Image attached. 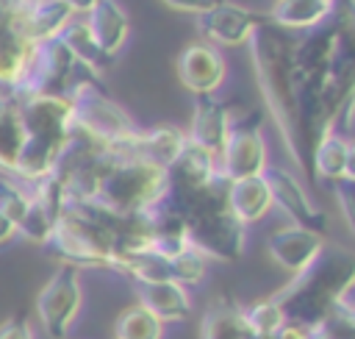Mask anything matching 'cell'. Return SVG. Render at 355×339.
<instances>
[{"instance_id":"1","label":"cell","mask_w":355,"mask_h":339,"mask_svg":"<svg viewBox=\"0 0 355 339\" xmlns=\"http://www.w3.org/2000/svg\"><path fill=\"white\" fill-rule=\"evenodd\" d=\"M247 44L269 117L291 161L302 172H311L313 147L341 125L327 78L333 47L330 22L324 19L311 31H288L275 25L263 11Z\"/></svg>"},{"instance_id":"2","label":"cell","mask_w":355,"mask_h":339,"mask_svg":"<svg viewBox=\"0 0 355 339\" xmlns=\"http://www.w3.org/2000/svg\"><path fill=\"white\" fill-rule=\"evenodd\" d=\"M161 203L183 220L194 253L216 261L241 258L247 245V225L239 222L227 208V181L222 175L202 189L169 186Z\"/></svg>"},{"instance_id":"3","label":"cell","mask_w":355,"mask_h":339,"mask_svg":"<svg viewBox=\"0 0 355 339\" xmlns=\"http://www.w3.org/2000/svg\"><path fill=\"white\" fill-rule=\"evenodd\" d=\"M355 286V253L341 245H324L316 261L294 275L280 292H275V303L280 306L286 322L302 325L311 333L341 306L344 295Z\"/></svg>"},{"instance_id":"4","label":"cell","mask_w":355,"mask_h":339,"mask_svg":"<svg viewBox=\"0 0 355 339\" xmlns=\"http://www.w3.org/2000/svg\"><path fill=\"white\" fill-rule=\"evenodd\" d=\"M17 106L25 125V144L11 178L31 186L55 170L72 133V103L64 94H33Z\"/></svg>"},{"instance_id":"5","label":"cell","mask_w":355,"mask_h":339,"mask_svg":"<svg viewBox=\"0 0 355 339\" xmlns=\"http://www.w3.org/2000/svg\"><path fill=\"white\" fill-rule=\"evenodd\" d=\"M169 192V175L164 167L150 164L136 156L114 153V161L103 172L92 203L108 208L119 217L147 214L155 208Z\"/></svg>"},{"instance_id":"6","label":"cell","mask_w":355,"mask_h":339,"mask_svg":"<svg viewBox=\"0 0 355 339\" xmlns=\"http://www.w3.org/2000/svg\"><path fill=\"white\" fill-rule=\"evenodd\" d=\"M330 92L341 108V125H349L355 114V0H333L330 8Z\"/></svg>"},{"instance_id":"7","label":"cell","mask_w":355,"mask_h":339,"mask_svg":"<svg viewBox=\"0 0 355 339\" xmlns=\"http://www.w3.org/2000/svg\"><path fill=\"white\" fill-rule=\"evenodd\" d=\"M72 69H75V58L58 36L33 42L28 64H25V75L17 89V103L33 94H64L67 97Z\"/></svg>"},{"instance_id":"8","label":"cell","mask_w":355,"mask_h":339,"mask_svg":"<svg viewBox=\"0 0 355 339\" xmlns=\"http://www.w3.org/2000/svg\"><path fill=\"white\" fill-rule=\"evenodd\" d=\"M83 303L80 270L61 264L36 295V317L50 339H67Z\"/></svg>"},{"instance_id":"9","label":"cell","mask_w":355,"mask_h":339,"mask_svg":"<svg viewBox=\"0 0 355 339\" xmlns=\"http://www.w3.org/2000/svg\"><path fill=\"white\" fill-rule=\"evenodd\" d=\"M266 142L261 133V114L252 111L244 119L230 122L227 142L219 153V175L225 181H239V178H252L263 175L266 170Z\"/></svg>"},{"instance_id":"10","label":"cell","mask_w":355,"mask_h":339,"mask_svg":"<svg viewBox=\"0 0 355 339\" xmlns=\"http://www.w3.org/2000/svg\"><path fill=\"white\" fill-rule=\"evenodd\" d=\"M263 181H266V189L272 195V206H277L283 214H288V220L294 225L308 228L313 233H324L327 214L313 206V200L308 197L305 186L300 183V178L291 170L277 167V164H266Z\"/></svg>"},{"instance_id":"11","label":"cell","mask_w":355,"mask_h":339,"mask_svg":"<svg viewBox=\"0 0 355 339\" xmlns=\"http://www.w3.org/2000/svg\"><path fill=\"white\" fill-rule=\"evenodd\" d=\"M261 19H263V11H252L230 0H214L208 11L197 14V28L211 44L241 47L250 42Z\"/></svg>"},{"instance_id":"12","label":"cell","mask_w":355,"mask_h":339,"mask_svg":"<svg viewBox=\"0 0 355 339\" xmlns=\"http://www.w3.org/2000/svg\"><path fill=\"white\" fill-rule=\"evenodd\" d=\"M324 245L327 242L322 233H313V231L300 228V225H283V228L269 233L266 253L280 270H286L294 278L316 261V256L324 250Z\"/></svg>"},{"instance_id":"13","label":"cell","mask_w":355,"mask_h":339,"mask_svg":"<svg viewBox=\"0 0 355 339\" xmlns=\"http://www.w3.org/2000/svg\"><path fill=\"white\" fill-rule=\"evenodd\" d=\"M230 122L233 119H230L227 103L216 100L214 94H197L194 114H191V131L186 133V139L219 161V153L230 133Z\"/></svg>"},{"instance_id":"14","label":"cell","mask_w":355,"mask_h":339,"mask_svg":"<svg viewBox=\"0 0 355 339\" xmlns=\"http://www.w3.org/2000/svg\"><path fill=\"white\" fill-rule=\"evenodd\" d=\"M183 147H186V133L180 128L158 125V128H150V131L139 128L125 144L111 147V150L119 153V156H136V158H144L150 164H158V167L169 170Z\"/></svg>"},{"instance_id":"15","label":"cell","mask_w":355,"mask_h":339,"mask_svg":"<svg viewBox=\"0 0 355 339\" xmlns=\"http://www.w3.org/2000/svg\"><path fill=\"white\" fill-rule=\"evenodd\" d=\"M178 78L194 94H214L225 81V61L211 44L194 42L178 58Z\"/></svg>"},{"instance_id":"16","label":"cell","mask_w":355,"mask_h":339,"mask_svg":"<svg viewBox=\"0 0 355 339\" xmlns=\"http://www.w3.org/2000/svg\"><path fill=\"white\" fill-rule=\"evenodd\" d=\"M139 306H144L161 322H180L191 314L189 289L175 281H153V283H133Z\"/></svg>"},{"instance_id":"17","label":"cell","mask_w":355,"mask_h":339,"mask_svg":"<svg viewBox=\"0 0 355 339\" xmlns=\"http://www.w3.org/2000/svg\"><path fill=\"white\" fill-rule=\"evenodd\" d=\"M86 28H89L92 39L97 42V47L111 58H116V53L122 50V44L128 42V33H130L128 14L122 11V6L116 0H97L86 14Z\"/></svg>"},{"instance_id":"18","label":"cell","mask_w":355,"mask_h":339,"mask_svg":"<svg viewBox=\"0 0 355 339\" xmlns=\"http://www.w3.org/2000/svg\"><path fill=\"white\" fill-rule=\"evenodd\" d=\"M166 175H169V186L202 189V186H211L219 178V161L211 153H205L202 147H197L186 139V147L180 150L175 164L166 170Z\"/></svg>"},{"instance_id":"19","label":"cell","mask_w":355,"mask_h":339,"mask_svg":"<svg viewBox=\"0 0 355 339\" xmlns=\"http://www.w3.org/2000/svg\"><path fill=\"white\" fill-rule=\"evenodd\" d=\"M75 14L61 3V0H36L33 6L19 8L17 17V28L19 33L33 44L42 39H53L64 31V25L72 19Z\"/></svg>"},{"instance_id":"20","label":"cell","mask_w":355,"mask_h":339,"mask_svg":"<svg viewBox=\"0 0 355 339\" xmlns=\"http://www.w3.org/2000/svg\"><path fill=\"white\" fill-rule=\"evenodd\" d=\"M227 208H230L233 217H236L239 222H244V225L263 220L266 211L272 208V195H269V189H266L263 175L227 181Z\"/></svg>"},{"instance_id":"21","label":"cell","mask_w":355,"mask_h":339,"mask_svg":"<svg viewBox=\"0 0 355 339\" xmlns=\"http://www.w3.org/2000/svg\"><path fill=\"white\" fill-rule=\"evenodd\" d=\"M200 339H252V331L244 322V306L233 297H216L202 314Z\"/></svg>"},{"instance_id":"22","label":"cell","mask_w":355,"mask_h":339,"mask_svg":"<svg viewBox=\"0 0 355 339\" xmlns=\"http://www.w3.org/2000/svg\"><path fill=\"white\" fill-rule=\"evenodd\" d=\"M333 0H275L266 17L288 31H311L330 17Z\"/></svg>"},{"instance_id":"23","label":"cell","mask_w":355,"mask_h":339,"mask_svg":"<svg viewBox=\"0 0 355 339\" xmlns=\"http://www.w3.org/2000/svg\"><path fill=\"white\" fill-rule=\"evenodd\" d=\"M25 144V125L17 103H0V175H14Z\"/></svg>"},{"instance_id":"24","label":"cell","mask_w":355,"mask_h":339,"mask_svg":"<svg viewBox=\"0 0 355 339\" xmlns=\"http://www.w3.org/2000/svg\"><path fill=\"white\" fill-rule=\"evenodd\" d=\"M58 39L67 44V50L72 53V58H75V61H80V64L92 67L94 72H103L105 67H111V64H114V58H111V56H105V53L97 47V42L92 39L89 28H86V19L72 17V19L64 25V31L58 33Z\"/></svg>"},{"instance_id":"25","label":"cell","mask_w":355,"mask_h":339,"mask_svg":"<svg viewBox=\"0 0 355 339\" xmlns=\"http://www.w3.org/2000/svg\"><path fill=\"white\" fill-rule=\"evenodd\" d=\"M344 161H347V139L338 131L327 133L313 147V153H311V170H313V175L322 178V181H330V183L338 181V178H344Z\"/></svg>"},{"instance_id":"26","label":"cell","mask_w":355,"mask_h":339,"mask_svg":"<svg viewBox=\"0 0 355 339\" xmlns=\"http://www.w3.org/2000/svg\"><path fill=\"white\" fill-rule=\"evenodd\" d=\"M116 339H164V322L144 306H128L114 322Z\"/></svg>"},{"instance_id":"27","label":"cell","mask_w":355,"mask_h":339,"mask_svg":"<svg viewBox=\"0 0 355 339\" xmlns=\"http://www.w3.org/2000/svg\"><path fill=\"white\" fill-rule=\"evenodd\" d=\"M244 322L255 336H275L286 325V317L275 303V297H263L244 308Z\"/></svg>"},{"instance_id":"28","label":"cell","mask_w":355,"mask_h":339,"mask_svg":"<svg viewBox=\"0 0 355 339\" xmlns=\"http://www.w3.org/2000/svg\"><path fill=\"white\" fill-rule=\"evenodd\" d=\"M28 203H31L28 186L11 175H0V214L8 217L14 225H19L28 211Z\"/></svg>"},{"instance_id":"29","label":"cell","mask_w":355,"mask_h":339,"mask_svg":"<svg viewBox=\"0 0 355 339\" xmlns=\"http://www.w3.org/2000/svg\"><path fill=\"white\" fill-rule=\"evenodd\" d=\"M333 195L338 203V211L349 228V233L355 236V181L352 178H338L333 181Z\"/></svg>"},{"instance_id":"30","label":"cell","mask_w":355,"mask_h":339,"mask_svg":"<svg viewBox=\"0 0 355 339\" xmlns=\"http://www.w3.org/2000/svg\"><path fill=\"white\" fill-rule=\"evenodd\" d=\"M0 339H33L25 317H11L0 325Z\"/></svg>"},{"instance_id":"31","label":"cell","mask_w":355,"mask_h":339,"mask_svg":"<svg viewBox=\"0 0 355 339\" xmlns=\"http://www.w3.org/2000/svg\"><path fill=\"white\" fill-rule=\"evenodd\" d=\"M161 3L175 11H189V14H202L214 6V0H161Z\"/></svg>"},{"instance_id":"32","label":"cell","mask_w":355,"mask_h":339,"mask_svg":"<svg viewBox=\"0 0 355 339\" xmlns=\"http://www.w3.org/2000/svg\"><path fill=\"white\" fill-rule=\"evenodd\" d=\"M275 339H313V333L308 331V328H302V325H294V322H286L277 333H275Z\"/></svg>"},{"instance_id":"33","label":"cell","mask_w":355,"mask_h":339,"mask_svg":"<svg viewBox=\"0 0 355 339\" xmlns=\"http://www.w3.org/2000/svg\"><path fill=\"white\" fill-rule=\"evenodd\" d=\"M344 178L355 181V139L347 142V161H344Z\"/></svg>"},{"instance_id":"34","label":"cell","mask_w":355,"mask_h":339,"mask_svg":"<svg viewBox=\"0 0 355 339\" xmlns=\"http://www.w3.org/2000/svg\"><path fill=\"white\" fill-rule=\"evenodd\" d=\"M61 3H64V6L78 17V14H89V8H92L97 0H61Z\"/></svg>"},{"instance_id":"35","label":"cell","mask_w":355,"mask_h":339,"mask_svg":"<svg viewBox=\"0 0 355 339\" xmlns=\"http://www.w3.org/2000/svg\"><path fill=\"white\" fill-rule=\"evenodd\" d=\"M11 236H17V225H14L8 217L0 214V245H6Z\"/></svg>"}]
</instances>
